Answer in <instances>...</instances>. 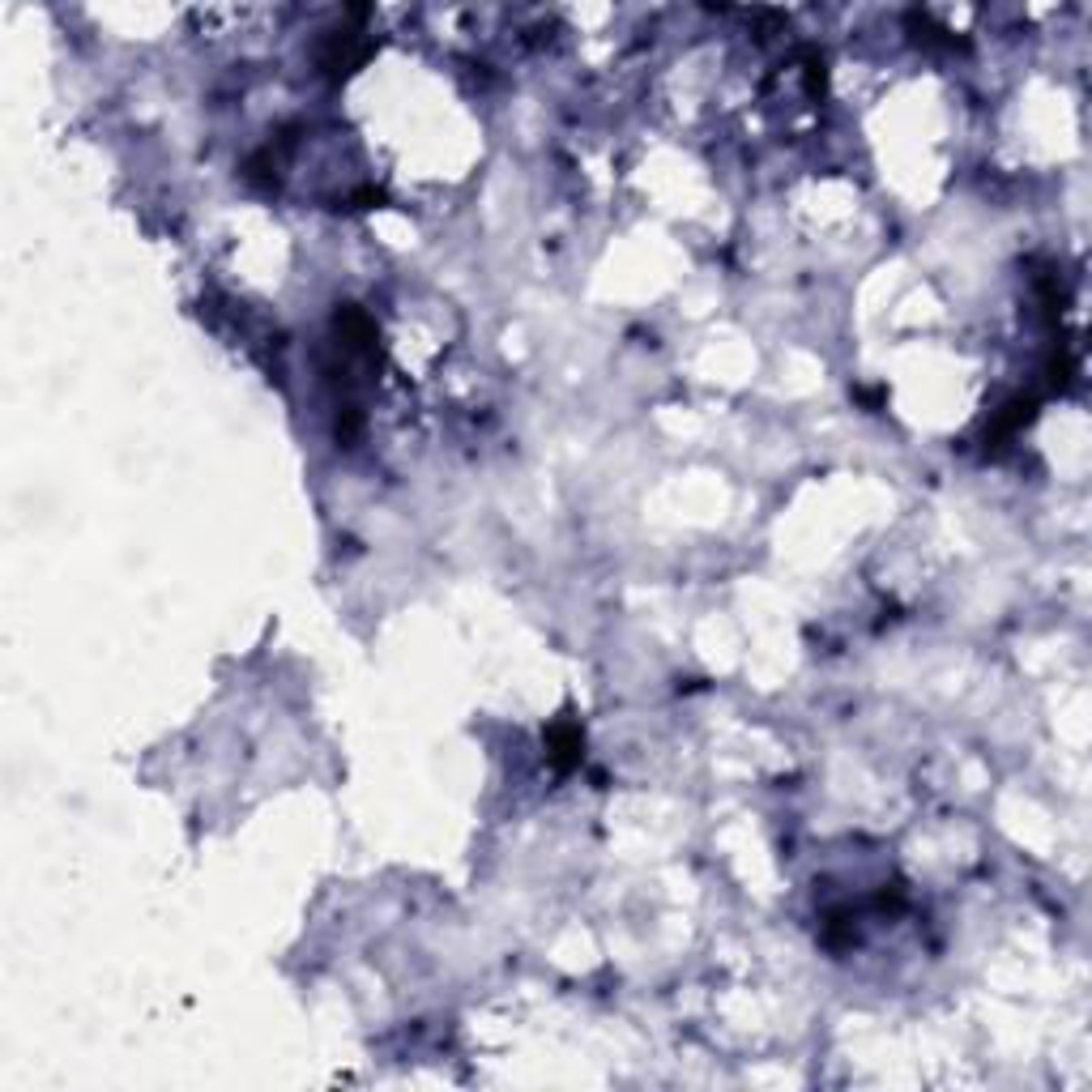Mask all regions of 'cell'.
Masks as SVG:
<instances>
[{
	"label": "cell",
	"mask_w": 1092,
	"mask_h": 1092,
	"mask_svg": "<svg viewBox=\"0 0 1092 1092\" xmlns=\"http://www.w3.org/2000/svg\"><path fill=\"white\" fill-rule=\"evenodd\" d=\"M551 759H555V769H572L580 759V730L577 726H559L555 734H551Z\"/></svg>",
	"instance_id": "1"
}]
</instances>
